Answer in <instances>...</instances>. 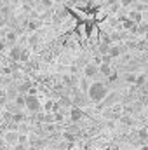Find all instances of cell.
Instances as JSON below:
<instances>
[{
	"instance_id": "6da1fadb",
	"label": "cell",
	"mask_w": 148,
	"mask_h": 150,
	"mask_svg": "<svg viewBox=\"0 0 148 150\" xmlns=\"http://www.w3.org/2000/svg\"><path fill=\"white\" fill-rule=\"evenodd\" d=\"M87 96H89L92 101H96V103L103 101V100L108 96V87H106V84H105V82H99V80L92 82V84H91V87H89Z\"/></svg>"
},
{
	"instance_id": "7a4b0ae2",
	"label": "cell",
	"mask_w": 148,
	"mask_h": 150,
	"mask_svg": "<svg viewBox=\"0 0 148 150\" xmlns=\"http://www.w3.org/2000/svg\"><path fill=\"white\" fill-rule=\"evenodd\" d=\"M19 136H21L19 131H5V133L2 134V140H4V143H5V147L14 149V147L19 143Z\"/></svg>"
},
{
	"instance_id": "3957f363",
	"label": "cell",
	"mask_w": 148,
	"mask_h": 150,
	"mask_svg": "<svg viewBox=\"0 0 148 150\" xmlns=\"http://www.w3.org/2000/svg\"><path fill=\"white\" fill-rule=\"evenodd\" d=\"M25 108L28 112H38L40 110V101H38L37 94H26V105Z\"/></svg>"
},
{
	"instance_id": "277c9868",
	"label": "cell",
	"mask_w": 148,
	"mask_h": 150,
	"mask_svg": "<svg viewBox=\"0 0 148 150\" xmlns=\"http://www.w3.org/2000/svg\"><path fill=\"white\" fill-rule=\"evenodd\" d=\"M84 75L89 79H94L96 75H99V65L98 63H87L84 67Z\"/></svg>"
},
{
	"instance_id": "5b68a950",
	"label": "cell",
	"mask_w": 148,
	"mask_h": 150,
	"mask_svg": "<svg viewBox=\"0 0 148 150\" xmlns=\"http://www.w3.org/2000/svg\"><path fill=\"white\" fill-rule=\"evenodd\" d=\"M84 119V110L80 108V107H72L70 108V120L73 122V124H77V122H80Z\"/></svg>"
},
{
	"instance_id": "8992f818",
	"label": "cell",
	"mask_w": 148,
	"mask_h": 150,
	"mask_svg": "<svg viewBox=\"0 0 148 150\" xmlns=\"http://www.w3.org/2000/svg\"><path fill=\"white\" fill-rule=\"evenodd\" d=\"M21 52H23V47L21 45H11V51H9V58L14 59V61H19L21 59Z\"/></svg>"
},
{
	"instance_id": "52a82bcc",
	"label": "cell",
	"mask_w": 148,
	"mask_h": 150,
	"mask_svg": "<svg viewBox=\"0 0 148 150\" xmlns=\"http://www.w3.org/2000/svg\"><path fill=\"white\" fill-rule=\"evenodd\" d=\"M18 37H19V35H18V32H16V30H9V32H7V33H5V42H7V45H9V47H11V45H16V44H18Z\"/></svg>"
},
{
	"instance_id": "ba28073f",
	"label": "cell",
	"mask_w": 148,
	"mask_h": 150,
	"mask_svg": "<svg viewBox=\"0 0 148 150\" xmlns=\"http://www.w3.org/2000/svg\"><path fill=\"white\" fill-rule=\"evenodd\" d=\"M32 86H33V82H32L30 79H25V80H21V82L18 84V91L23 93V94H28V91H30Z\"/></svg>"
},
{
	"instance_id": "9c48e42d",
	"label": "cell",
	"mask_w": 148,
	"mask_h": 150,
	"mask_svg": "<svg viewBox=\"0 0 148 150\" xmlns=\"http://www.w3.org/2000/svg\"><path fill=\"white\" fill-rule=\"evenodd\" d=\"M113 74V70H111V67H110V63H105V61H101L99 63V75H103V77H110V75Z\"/></svg>"
},
{
	"instance_id": "30bf717a",
	"label": "cell",
	"mask_w": 148,
	"mask_h": 150,
	"mask_svg": "<svg viewBox=\"0 0 148 150\" xmlns=\"http://www.w3.org/2000/svg\"><path fill=\"white\" fill-rule=\"evenodd\" d=\"M77 86H78V89H80L82 93H85V94H87V93H89V87H91L89 77H85V75H84V77H82V79L78 80V84H77Z\"/></svg>"
},
{
	"instance_id": "8fae6325",
	"label": "cell",
	"mask_w": 148,
	"mask_h": 150,
	"mask_svg": "<svg viewBox=\"0 0 148 150\" xmlns=\"http://www.w3.org/2000/svg\"><path fill=\"white\" fill-rule=\"evenodd\" d=\"M129 18H131L136 25H140V23L143 21V12H141L140 9H134V11H131V12H129Z\"/></svg>"
},
{
	"instance_id": "7c38bea8",
	"label": "cell",
	"mask_w": 148,
	"mask_h": 150,
	"mask_svg": "<svg viewBox=\"0 0 148 150\" xmlns=\"http://www.w3.org/2000/svg\"><path fill=\"white\" fill-rule=\"evenodd\" d=\"M18 94H19L18 86H16V87H5V96H7V100H14Z\"/></svg>"
},
{
	"instance_id": "4fadbf2b",
	"label": "cell",
	"mask_w": 148,
	"mask_h": 150,
	"mask_svg": "<svg viewBox=\"0 0 148 150\" xmlns=\"http://www.w3.org/2000/svg\"><path fill=\"white\" fill-rule=\"evenodd\" d=\"M12 101H14V103H16V105H18L19 108H23V107L26 105V94H23V93H19V94H18V96H16V98H14Z\"/></svg>"
},
{
	"instance_id": "5bb4252c",
	"label": "cell",
	"mask_w": 148,
	"mask_h": 150,
	"mask_svg": "<svg viewBox=\"0 0 148 150\" xmlns=\"http://www.w3.org/2000/svg\"><path fill=\"white\" fill-rule=\"evenodd\" d=\"M108 54H110L111 58H118V56L122 54V47H120V45H110Z\"/></svg>"
},
{
	"instance_id": "9a60e30c",
	"label": "cell",
	"mask_w": 148,
	"mask_h": 150,
	"mask_svg": "<svg viewBox=\"0 0 148 150\" xmlns=\"http://www.w3.org/2000/svg\"><path fill=\"white\" fill-rule=\"evenodd\" d=\"M11 120H14V122H18V124H19V122H25V120H26V115L19 110V112L12 113V119H11Z\"/></svg>"
},
{
	"instance_id": "2e32d148",
	"label": "cell",
	"mask_w": 148,
	"mask_h": 150,
	"mask_svg": "<svg viewBox=\"0 0 148 150\" xmlns=\"http://www.w3.org/2000/svg\"><path fill=\"white\" fill-rule=\"evenodd\" d=\"M37 44H38V35L35 32H32V33L28 35V45H30V47H35Z\"/></svg>"
},
{
	"instance_id": "e0dca14e",
	"label": "cell",
	"mask_w": 148,
	"mask_h": 150,
	"mask_svg": "<svg viewBox=\"0 0 148 150\" xmlns=\"http://www.w3.org/2000/svg\"><path fill=\"white\" fill-rule=\"evenodd\" d=\"M21 63H26V61H30V49H26V47H23V52H21V59H19Z\"/></svg>"
},
{
	"instance_id": "ac0fdd59",
	"label": "cell",
	"mask_w": 148,
	"mask_h": 150,
	"mask_svg": "<svg viewBox=\"0 0 148 150\" xmlns=\"http://www.w3.org/2000/svg\"><path fill=\"white\" fill-rule=\"evenodd\" d=\"M38 26H40V23H38V21H32V19H30V23H28V28H26V30H28V32H37Z\"/></svg>"
},
{
	"instance_id": "d6986e66",
	"label": "cell",
	"mask_w": 148,
	"mask_h": 150,
	"mask_svg": "<svg viewBox=\"0 0 148 150\" xmlns=\"http://www.w3.org/2000/svg\"><path fill=\"white\" fill-rule=\"evenodd\" d=\"M125 82H129V84H136V82H138V75L136 74H127L125 75Z\"/></svg>"
},
{
	"instance_id": "ffe728a7",
	"label": "cell",
	"mask_w": 148,
	"mask_h": 150,
	"mask_svg": "<svg viewBox=\"0 0 148 150\" xmlns=\"http://www.w3.org/2000/svg\"><path fill=\"white\" fill-rule=\"evenodd\" d=\"M140 33H147L148 32V23H145V21H141L140 25H138V28H136Z\"/></svg>"
},
{
	"instance_id": "44dd1931",
	"label": "cell",
	"mask_w": 148,
	"mask_h": 150,
	"mask_svg": "<svg viewBox=\"0 0 148 150\" xmlns=\"http://www.w3.org/2000/svg\"><path fill=\"white\" fill-rule=\"evenodd\" d=\"M63 140H66V142L73 143V142H75V134H72V133H68V131H66V133L63 134Z\"/></svg>"
},
{
	"instance_id": "7402d4cb",
	"label": "cell",
	"mask_w": 148,
	"mask_h": 150,
	"mask_svg": "<svg viewBox=\"0 0 148 150\" xmlns=\"http://www.w3.org/2000/svg\"><path fill=\"white\" fill-rule=\"evenodd\" d=\"M138 136H140V140H141V142H147V140H148V133L145 131V129H141V131L138 133Z\"/></svg>"
},
{
	"instance_id": "603a6c76",
	"label": "cell",
	"mask_w": 148,
	"mask_h": 150,
	"mask_svg": "<svg viewBox=\"0 0 148 150\" xmlns=\"http://www.w3.org/2000/svg\"><path fill=\"white\" fill-rule=\"evenodd\" d=\"M5 47H9V45H7V42H5V38H0V52H4V51H5Z\"/></svg>"
},
{
	"instance_id": "cb8c5ba5",
	"label": "cell",
	"mask_w": 148,
	"mask_h": 150,
	"mask_svg": "<svg viewBox=\"0 0 148 150\" xmlns=\"http://www.w3.org/2000/svg\"><path fill=\"white\" fill-rule=\"evenodd\" d=\"M38 2H40V4H44V5H45V7L49 9V7L52 5V2H54V0H38Z\"/></svg>"
},
{
	"instance_id": "d4e9b609",
	"label": "cell",
	"mask_w": 148,
	"mask_h": 150,
	"mask_svg": "<svg viewBox=\"0 0 148 150\" xmlns=\"http://www.w3.org/2000/svg\"><path fill=\"white\" fill-rule=\"evenodd\" d=\"M131 4H134V0H120V5H124V7H127Z\"/></svg>"
},
{
	"instance_id": "484cf974",
	"label": "cell",
	"mask_w": 148,
	"mask_h": 150,
	"mask_svg": "<svg viewBox=\"0 0 148 150\" xmlns=\"http://www.w3.org/2000/svg\"><path fill=\"white\" fill-rule=\"evenodd\" d=\"M28 94H37V87H35V86H32V87H30V91H28Z\"/></svg>"
},
{
	"instance_id": "4316f807",
	"label": "cell",
	"mask_w": 148,
	"mask_h": 150,
	"mask_svg": "<svg viewBox=\"0 0 148 150\" xmlns=\"http://www.w3.org/2000/svg\"><path fill=\"white\" fill-rule=\"evenodd\" d=\"M143 82H145V77L143 75H138V82L136 84H143Z\"/></svg>"
},
{
	"instance_id": "83f0119b",
	"label": "cell",
	"mask_w": 148,
	"mask_h": 150,
	"mask_svg": "<svg viewBox=\"0 0 148 150\" xmlns=\"http://www.w3.org/2000/svg\"><path fill=\"white\" fill-rule=\"evenodd\" d=\"M21 4H35V0H21Z\"/></svg>"
},
{
	"instance_id": "f1b7e54d",
	"label": "cell",
	"mask_w": 148,
	"mask_h": 150,
	"mask_svg": "<svg viewBox=\"0 0 148 150\" xmlns=\"http://www.w3.org/2000/svg\"><path fill=\"white\" fill-rule=\"evenodd\" d=\"M140 150H148V145H143V147H141Z\"/></svg>"
},
{
	"instance_id": "f546056e",
	"label": "cell",
	"mask_w": 148,
	"mask_h": 150,
	"mask_svg": "<svg viewBox=\"0 0 148 150\" xmlns=\"http://www.w3.org/2000/svg\"><path fill=\"white\" fill-rule=\"evenodd\" d=\"M145 40H147V42H148V32H147V33H145Z\"/></svg>"
}]
</instances>
